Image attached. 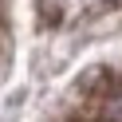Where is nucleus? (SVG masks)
I'll use <instances>...</instances> for the list:
<instances>
[{"instance_id":"1","label":"nucleus","mask_w":122,"mask_h":122,"mask_svg":"<svg viewBox=\"0 0 122 122\" xmlns=\"http://www.w3.org/2000/svg\"><path fill=\"white\" fill-rule=\"evenodd\" d=\"M98 118H102V122H122V83L102 95V102H98Z\"/></svg>"}]
</instances>
